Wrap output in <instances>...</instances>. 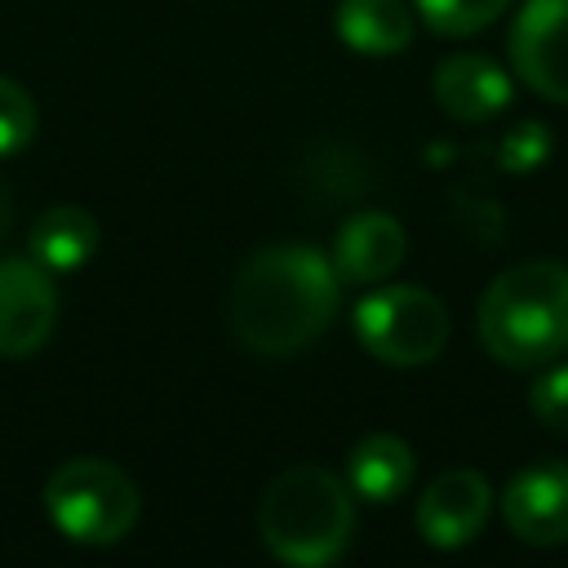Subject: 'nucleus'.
Instances as JSON below:
<instances>
[{
    "label": "nucleus",
    "instance_id": "1",
    "mask_svg": "<svg viewBox=\"0 0 568 568\" xmlns=\"http://www.w3.org/2000/svg\"><path fill=\"white\" fill-rule=\"evenodd\" d=\"M342 306L333 257L311 244H266L235 271L226 324L248 355L284 359L306 351Z\"/></svg>",
    "mask_w": 568,
    "mask_h": 568
},
{
    "label": "nucleus",
    "instance_id": "2",
    "mask_svg": "<svg viewBox=\"0 0 568 568\" xmlns=\"http://www.w3.org/2000/svg\"><path fill=\"white\" fill-rule=\"evenodd\" d=\"M484 351L506 368H541L568 355V266L519 262L501 271L475 315Z\"/></svg>",
    "mask_w": 568,
    "mask_h": 568
},
{
    "label": "nucleus",
    "instance_id": "3",
    "mask_svg": "<svg viewBox=\"0 0 568 568\" xmlns=\"http://www.w3.org/2000/svg\"><path fill=\"white\" fill-rule=\"evenodd\" d=\"M257 532L280 564L293 568L337 564L355 537L351 484H342L333 470L315 462L284 466L257 501Z\"/></svg>",
    "mask_w": 568,
    "mask_h": 568
},
{
    "label": "nucleus",
    "instance_id": "4",
    "mask_svg": "<svg viewBox=\"0 0 568 568\" xmlns=\"http://www.w3.org/2000/svg\"><path fill=\"white\" fill-rule=\"evenodd\" d=\"M44 510L53 528L80 546H115L142 515L138 484L102 457H71L44 484Z\"/></svg>",
    "mask_w": 568,
    "mask_h": 568
},
{
    "label": "nucleus",
    "instance_id": "5",
    "mask_svg": "<svg viewBox=\"0 0 568 568\" xmlns=\"http://www.w3.org/2000/svg\"><path fill=\"white\" fill-rule=\"evenodd\" d=\"M359 346L390 368L430 364L448 342V311L435 293L417 284H382L355 306Z\"/></svg>",
    "mask_w": 568,
    "mask_h": 568
},
{
    "label": "nucleus",
    "instance_id": "6",
    "mask_svg": "<svg viewBox=\"0 0 568 568\" xmlns=\"http://www.w3.org/2000/svg\"><path fill=\"white\" fill-rule=\"evenodd\" d=\"M510 67L537 98L568 106V0H524L510 27Z\"/></svg>",
    "mask_w": 568,
    "mask_h": 568
},
{
    "label": "nucleus",
    "instance_id": "7",
    "mask_svg": "<svg viewBox=\"0 0 568 568\" xmlns=\"http://www.w3.org/2000/svg\"><path fill=\"white\" fill-rule=\"evenodd\" d=\"M58 324V293L36 257H0V359H31Z\"/></svg>",
    "mask_w": 568,
    "mask_h": 568
},
{
    "label": "nucleus",
    "instance_id": "8",
    "mask_svg": "<svg viewBox=\"0 0 568 568\" xmlns=\"http://www.w3.org/2000/svg\"><path fill=\"white\" fill-rule=\"evenodd\" d=\"M488 515H493V488H488V479H484L479 470H470V466L439 470V475L422 488L417 510H413L422 541H430V546H439V550H457V546L475 541V537L484 532Z\"/></svg>",
    "mask_w": 568,
    "mask_h": 568
},
{
    "label": "nucleus",
    "instance_id": "9",
    "mask_svg": "<svg viewBox=\"0 0 568 568\" xmlns=\"http://www.w3.org/2000/svg\"><path fill=\"white\" fill-rule=\"evenodd\" d=\"M501 519L519 541H568V462H537L519 470L501 493Z\"/></svg>",
    "mask_w": 568,
    "mask_h": 568
},
{
    "label": "nucleus",
    "instance_id": "10",
    "mask_svg": "<svg viewBox=\"0 0 568 568\" xmlns=\"http://www.w3.org/2000/svg\"><path fill=\"white\" fill-rule=\"evenodd\" d=\"M404 248H408V235L399 217L382 209H364L351 222H342L333 244V266L346 284H382L404 262Z\"/></svg>",
    "mask_w": 568,
    "mask_h": 568
},
{
    "label": "nucleus",
    "instance_id": "11",
    "mask_svg": "<svg viewBox=\"0 0 568 568\" xmlns=\"http://www.w3.org/2000/svg\"><path fill=\"white\" fill-rule=\"evenodd\" d=\"M430 93L444 106V115L479 124L510 106V75L484 53H457V58L439 62Z\"/></svg>",
    "mask_w": 568,
    "mask_h": 568
},
{
    "label": "nucleus",
    "instance_id": "12",
    "mask_svg": "<svg viewBox=\"0 0 568 568\" xmlns=\"http://www.w3.org/2000/svg\"><path fill=\"white\" fill-rule=\"evenodd\" d=\"M413 475H417V457L390 430H373V435L355 439V448L346 453V484L364 501L382 506V501L404 497L413 488Z\"/></svg>",
    "mask_w": 568,
    "mask_h": 568
},
{
    "label": "nucleus",
    "instance_id": "13",
    "mask_svg": "<svg viewBox=\"0 0 568 568\" xmlns=\"http://www.w3.org/2000/svg\"><path fill=\"white\" fill-rule=\"evenodd\" d=\"M337 40L364 58H386L408 49L413 40V9L404 0H342L333 13Z\"/></svg>",
    "mask_w": 568,
    "mask_h": 568
},
{
    "label": "nucleus",
    "instance_id": "14",
    "mask_svg": "<svg viewBox=\"0 0 568 568\" xmlns=\"http://www.w3.org/2000/svg\"><path fill=\"white\" fill-rule=\"evenodd\" d=\"M93 248H98V222L80 204L44 209L31 226V257L44 271H75L93 257Z\"/></svg>",
    "mask_w": 568,
    "mask_h": 568
},
{
    "label": "nucleus",
    "instance_id": "15",
    "mask_svg": "<svg viewBox=\"0 0 568 568\" xmlns=\"http://www.w3.org/2000/svg\"><path fill=\"white\" fill-rule=\"evenodd\" d=\"M510 0H413L417 18L435 31V36H475L488 22H497V13Z\"/></svg>",
    "mask_w": 568,
    "mask_h": 568
},
{
    "label": "nucleus",
    "instance_id": "16",
    "mask_svg": "<svg viewBox=\"0 0 568 568\" xmlns=\"http://www.w3.org/2000/svg\"><path fill=\"white\" fill-rule=\"evenodd\" d=\"M31 138H36V102L18 80L0 75V160L18 155Z\"/></svg>",
    "mask_w": 568,
    "mask_h": 568
},
{
    "label": "nucleus",
    "instance_id": "17",
    "mask_svg": "<svg viewBox=\"0 0 568 568\" xmlns=\"http://www.w3.org/2000/svg\"><path fill=\"white\" fill-rule=\"evenodd\" d=\"M528 408L537 413L541 426L568 435V364H555V368H546V373L532 382Z\"/></svg>",
    "mask_w": 568,
    "mask_h": 568
},
{
    "label": "nucleus",
    "instance_id": "18",
    "mask_svg": "<svg viewBox=\"0 0 568 568\" xmlns=\"http://www.w3.org/2000/svg\"><path fill=\"white\" fill-rule=\"evenodd\" d=\"M541 138H546V133H541L537 124H524L519 133L506 138V146H501V164L515 169V173H519V169H532V164L546 155V142H541Z\"/></svg>",
    "mask_w": 568,
    "mask_h": 568
},
{
    "label": "nucleus",
    "instance_id": "19",
    "mask_svg": "<svg viewBox=\"0 0 568 568\" xmlns=\"http://www.w3.org/2000/svg\"><path fill=\"white\" fill-rule=\"evenodd\" d=\"M9 231V200H4V191H0V235Z\"/></svg>",
    "mask_w": 568,
    "mask_h": 568
}]
</instances>
